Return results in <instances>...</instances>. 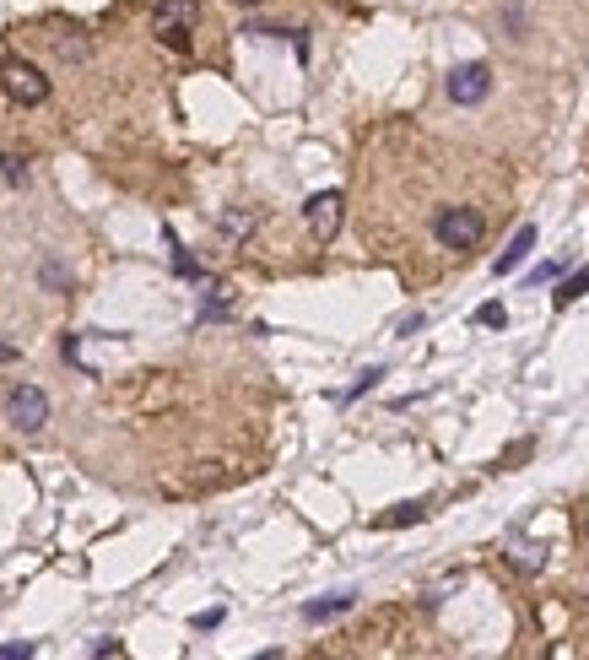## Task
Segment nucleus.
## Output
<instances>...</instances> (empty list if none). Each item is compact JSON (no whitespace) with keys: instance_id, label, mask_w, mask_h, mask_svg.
Returning <instances> with one entry per match:
<instances>
[{"instance_id":"ddd939ff","label":"nucleus","mask_w":589,"mask_h":660,"mask_svg":"<svg viewBox=\"0 0 589 660\" xmlns=\"http://www.w3.org/2000/svg\"><path fill=\"white\" fill-rule=\"evenodd\" d=\"M476 325L503 330V325H508V309H503V303H481V309H476Z\"/></svg>"},{"instance_id":"f3484780","label":"nucleus","mask_w":589,"mask_h":660,"mask_svg":"<svg viewBox=\"0 0 589 660\" xmlns=\"http://www.w3.org/2000/svg\"><path fill=\"white\" fill-rule=\"evenodd\" d=\"M33 644H0V660H28Z\"/></svg>"},{"instance_id":"423d86ee","label":"nucleus","mask_w":589,"mask_h":660,"mask_svg":"<svg viewBox=\"0 0 589 660\" xmlns=\"http://www.w3.org/2000/svg\"><path fill=\"white\" fill-rule=\"evenodd\" d=\"M341 211H346V201H341V190H319V195H309V206H303V217H309V233L319 244H330L341 233Z\"/></svg>"},{"instance_id":"f03ea898","label":"nucleus","mask_w":589,"mask_h":660,"mask_svg":"<svg viewBox=\"0 0 589 660\" xmlns=\"http://www.w3.org/2000/svg\"><path fill=\"white\" fill-rule=\"evenodd\" d=\"M200 28V0H157L152 11V33L168 49H190V33Z\"/></svg>"},{"instance_id":"dca6fc26","label":"nucleus","mask_w":589,"mask_h":660,"mask_svg":"<svg viewBox=\"0 0 589 660\" xmlns=\"http://www.w3.org/2000/svg\"><path fill=\"white\" fill-rule=\"evenodd\" d=\"M0 168H6V179H11V184H22V179H28V168H22V157H0Z\"/></svg>"},{"instance_id":"2eb2a0df","label":"nucleus","mask_w":589,"mask_h":660,"mask_svg":"<svg viewBox=\"0 0 589 660\" xmlns=\"http://www.w3.org/2000/svg\"><path fill=\"white\" fill-rule=\"evenodd\" d=\"M173 271H179V276H190V282H195V276H200V266H195V260H190V255H184V249H179V244H173Z\"/></svg>"},{"instance_id":"1a4fd4ad","label":"nucleus","mask_w":589,"mask_h":660,"mask_svg":"<svg viewBox=\"0 0 589 660\" xmlns=\"http://www.w3.org/2000/svg\"><path fill=\"white\" fill-rule=\"evenodd\" d=\"M352 606H357V596H325V601H309V606H303V617H309V623H330V617L352 612Z\"/></svg>"},{"instance_id":"f257e3e1","label":"nucleus","mask_w":589,"mask_h":660,"mask_svg":"<svg viewBox=\"0 0 589 660\" xmlns=\"http://www.w3.org/2000/svg\"><path fill=\"white\" fill-rule=\"evenodd\" d=\"M433 239L438 249H449V255H471V249L487 239V211H476V206H438V217H433Z\"/></svg>"},{"instance_id":"20e7f679","label":"nucleus","mask_w":589,"mask_h":660,"mask_svg":"<svg viewBox=\"0 0 589 660\" xmlns=\"http://www.w3.org/2000/svg\"><path fill=\"white\" fill-rule=\"evenodd\" d=\"M6 422L17 433H38L49 422V395L38 385H11L6 390Z\"/></svg>"},{"instance_id":"9b49d317","label":"nucleus","mask_w":589,"mask_h":660,"mask_svg":"<svg viewBox=\"0 0 589 660\" xmlns=\"http://www.w3.org/2000/svg\"><path fill=\"white\" fill-rule=\"evenodd\" d=\"M589 293V271H579V276H568V282L557 287V309H568V303H579Z\"/></svg>"},{"instance_id":"6e6552de","label":"nucleus","mask_w":589,"mask_h":660,"mask_svg":"<svg viewBox=\"0 0 589 660\" xmlns=\"http://www.w3.org/2000/svg\"><path fill=\"white\" fill-rule=\"evenodd\" d=\"M530 249H535V228H519V233H514V244H508L503 255H498V276H508V271H519V266H525V255H530Z\"/></svg>"},{"instance_id":"9d476101","label":"nucleus","mask_w":589,"mask_h":660,"mask_svg":"<svg viewBox=\"0 0 589 660\" xmlns=\"http://www.w3.org/2000/svg\"><path fill=\"white\" fill-rule=\"evenodd\" d=\"M417 520H427V504H395L390 514H379V531H395V525H417Z\"/></svg>"},{"instance_id":"7ed1b4c3","label":"nucleus","mask_w":589,"mask_h":660,"mask_svg":"<svg viewBox=\"0 0 589 660\" xmlns=\"http://www.w3.org/2000/svg\"><path fill=\"white\" fill-rule=\"evenodd\" d=\"M0 87H6V98L22 103V109L49 103V76L38 71V65H28V60H6L0 65Z\"/></svg>"},{"instance_id":"412c9836","label":"nucleus","mask_w":589,"mask_h":660,"mask_svg":"<svg viewBox=\"0 0 589 660\" xmlns=\"http://www.w3.org/2000/svg\"><path fill=\"white\" fill-rule=\"evenodd\" d=\"M44 287H65V271L60 266H44Z\"/></svg>"},{"instance_id":"6ab92c4d","label":"nucleus","mask_w":589,"mask_h":660,"mask_svg":"<svg viewBox=\"0 0 589 660\" xmlns=\"http://www.w3.org/2000/svg\"><path fill=\"white\" fill-rule=\"evenodd\" d=\"M92 655H125V644H119V639H103V644H92Z\"/></svg>"},{"instance_id":"39448f33","label":"nucleus","mask_w":589,"mask_h":660,"mask_svg":"<svg viewBox=\"0 0 589 660\" xmlns=\"http://www.w3.org/2000/svg\"><path fill=\"white\" fill-rule=\"evenodd\" d=\"M444 92H449V103H460V109H476V103L492 92V71H487L481 60H471V65H454V71H449V82H444Z\"/></svg>"},{"instance_id":"a211bd4d","label":"nucleus","mask_w":589,"mask_h":660,"mask_svg":"<svg viewBox=\"0 0 589 660\" xmlns=\"http://www.w3.org/2000/svg\"><path fill=\"white\" fill-rule=\"evenodd\" d=\"M217 623H222V612H217V606H211V612H200V617H195V628H200V633H211Z\"/></svg>"},{"instance_id":"4468645a","label":"nucleus","mask_w":589,"mask_h":660,"mask_svg":"<svg viewBox=\"0 0 589 660\" xmlns=\"http://www.w3.org/2000/svg\"><path fill=\"white\" fill-rule=\"evenodd\" d=\"M379 379H384V368H368V374H363V379H357V385H352V390H346V401H357V395H368L373 385H379Z\"/></svg>"},{"instance_id":"0eeeda50","label":"nucleus","mask_w":589,"mask_h":660,"mask_svg":"<svg viewBox=\"0 0 589 660\" xmlns=\"http://www.w3.org/2000/svg\"><path fill=\"white\" fill-rule=\"evenodd\" d=\"M55 55L71 60V65H82V60L92 55V38H87L82 28H60V33H55Z\"/></svg>"},{"instance_id":"4be33fe9","label":"nucleus","mask_w":589,"mask_h":660,"mask_svg":"<svg viewBox=\"0 0 589 660\" xmlns=\"http://www.w3.org/2000/svg\"><path fill=\"white\" fill-rule=\"evenodd\" d=\"M233 6H260V0H233Z\"/></svg>"},{"instance_id":"aec40b11","label":"nucleus","mask_w":589,"mask_h":660,"mask_svg":"<svg viewBox=\"0 0 589 660\" xmlns=\"http://www.w3.org/2000/svg\"><path fill=\"white\" fill-rule=\"evenodd\" d=\"M562 266H541V271H530V287H541V282H552V276H557Z\"/></svg>"},{"instance_id":"f8f14e48","label":"nucleus","mask_w":589,"mask_h":660,"mask_svg":"<svg viewBox=\"0 0 589 660\" xmlns=\"http://www.w3.org/2000/svg\"><path fill=\"white\" fill-rule=\"evenodd\" d=\"M217 228H222V239H244V233L254 228V217H249V211H227Z\"/></svg>"}]
</instances>
